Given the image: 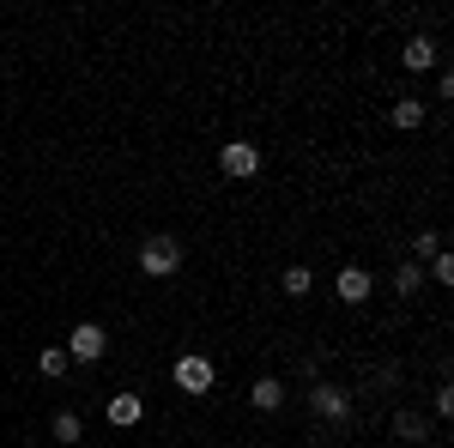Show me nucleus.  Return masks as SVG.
Returning <instances> with one entry per match:
<instances>
[{"instance_id": "nucleus-1", "label": "nucleus", "mask_w": 454, "mask_h": 448, "mask_svg": "<svg viewBox=\"0 0 454 448\" xmlns=\"http://www.w3.org/2000/svg\"><path fill=\"white\" fill-rule=\"evenodd\" d=\"M140 267L152 279H170L176 267H182V242L176 237H145V248H140Z\"/></svg>"}, {"instance_id": "nucleus-11", "label": "nucleus", "mask_w": 454, "mask_h": 448, "mask_svg": "<svg viewBox=\"0 0 454 448\" xmlns=\"http://www.w3.org/2000/svg\"><path fill=\"white\" fill-rule=\"evenodd\" d=\"M309 285H315L309 267H285V279H279V291H285V297H309Z\"/></svg>"}, {"instance_id": "nucleus-16", "label": "nucleus", "mask_w": 454, "mask_h": 448, "mask_svg": "<svg viewBox=\"0 0 454 448\" xmlns=\"http://www.w3.org/2000/svg\"><path fill=\"white\" fill-rule=\"evenodd\" d=\"M394 430H400V436H424V424L412 413H394Z\"/></svg>"}, {"instance_id": "nucleus-14", "label": "nucleus", "mask_w": 454, "mask_h": 448, "mask_svg": "<svg viewBox=\"0 0 454 448\" xmlns=\"http://www.w3.org/2000/svg\"><path fill=\"white\" fill-rule=\"evenodd\" d=\"M36 370H43V376L55 381V376H61V370H67V351H61V345H49V351L36 358Z\"/></svg>"}, {"instance_id": "nucleus-3", "label": "nucleus", "mask_w": 454, "mask_h": 448, "mask_svg": "<svg viewBox=\"0 0 454 448\" xmlns=\"http://www.w3.org/2000/svg\"><path fill=\"white\" fill-rule=\"evenodd\" d=\"M218 170L237 176V182H248V176L261 170V145H248V139H231V145L218 152Z\"/></svg>"}, {"instance_id": "nucleus-5", "label": "nucleus", "mask_w": 454, "mask_h": 448, "mask_svg": "<svg viewBox=\"0 0 454 448\" xmlns=\"http://www.w3.org/2000/svg\"><path fill=\"white\" fill-rule=\"evenodd\" d=\"M176 388H182V394H207L212 388V364L207 358H176Z\"/></svg>"}, {"instance_id": "nucleus-4", "label": "nucleus", "mask_w": 454, "mask_h": 448, "mask_svg": "<svg viewBox=\"0 0 454 448\" xmlns=\"http://www.w3.org/2000/svg\"><path fill=\"white\" fill-rule=\"evenodd\" d=\"M309 413L315 418H346L351 413V394H346V388H333V381H315V388H309Z\"/></svg>"}, {"instance_id": "nucleus-7", "label": "nucleus", "mask_w": 454, "mask_h": 448, "mask_svg": "<svg viewBox=\"0 0 454 448\" xmlns=\"http://www.w3.org/2000/svg\"><path fill=\"white\" fill-rule=\"evenodd\" d=\"M140 418H145L140 394H109V424H115V430H134Z\"/></svg>"}, {"instance_id": "nucleus-15", "label": "nucleus", "mask_w": 454, "mask_h": 448, "mask_svg": "<svg viewBox=\"0 0 454 448\" xmlns=\"http://www.w3.org/2000/svg\"><path fill=\"white\" fill-rule=\"evenodd\" d=\"M430 279H436V285H454V261L449 255H430Z\"/></svg>"}, {"instance_id": "nucleus-6", "label": "nucleus", "mask_w": 454, "mask_h": 448, "mask_svg": "<svg viewBox=\"0 0 454 448\" xmlns=\"http://www.w3.org/2000/svg\"><path fill=\"white\" fill-rule=\"evenodd\" d=\"M370 291H376V285H370L364 267H346V273L333 279V297H340V303H370Z\"/></svg>"}, {"instance_id": "nucleus-9", "label": "nucleus", "mask_w": 454, "mask_h": 448, "mask_svg": "<svg viewBox=\"0 0 454 448\" xmlns=\"http://www.w3.org/2000/svg\"><path fill=\"white\" fill-rule=\"evenodd\" d=\"M248 400H254L261 413H273V406H279V400H285V388H279V381H273V376H261V381H254V388H248Z\"/></svg>"}, {"instance_id": "nucleus-13", "label": "nucleus", "mask_w": 454, "mask_h": 448, "mask_svg": "<svg viewBox=\"0 0 454 448\" xmlns=\"http://www.w3.org/2000/svg\"><path fill=\"white\" fill-rule=\"evenodd\" d=\"M394 291H400V297H419V291H424V273L412 267V261H406V267L394 273Z\"/></svg>"}, {"instance_id": "nucleus-2", "label": "nucleus", "mask_w": 454, "mask_h": 448, "mask_svg": "<svg viewBox=\"0 0 454 448\" xmlns=\"http://www.w3.org/2000/svg\"><path fill=\"white\" fill-rule=\"evenodd\" d=\"M61 351H67V358H79V364H98V358L109 351V334L98 327V321H79V327L67 334V345H61Z\"/></svg>"}, {"instance_id": "nucleus-10", "label": "nucleus", "mask_w": 454, "mask_h": 448, "mask_svg": "<svg viewBox=\"0 0 454 448\" xmlns=\"http://www.w3.org/2000/svg\"><path fill=\"white\" fill-rule=\"evenodd\" d=\"M394 128H406V134L424 128V104H419V98H400V104H394Z\"/></svg>"}, {"instance_id": "nucleus-8", "label": "nucleus", "mask_w": 454, "mask_h": 448, "mask_svg": "<svg viewBox=\"0 0 454 448\" xmlns=\"http://www.w3.org/2000/svg\"><path fill=\"white\" fill-rule=\"evenodd\" d=\"M400 61H406V67H412V73L436 67V43H430V36H412V43L400 49Z\"/></svg>"}, {"instance_id": "nucleus-12", "label": "nucleus", "mask_w": 454, "mask_h": 448, "mask_svg": "<svg viewBox=\"0 0 454 448\" xmlns=\"http://www.w3.org/2000/svg\"><path fill=\"white\" fill-rule=\"evenodd\" d=\"M79 436H85V418H79V413H55V443H79Z\"/></svg>"}]
</instances>
